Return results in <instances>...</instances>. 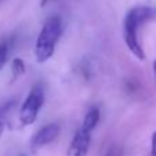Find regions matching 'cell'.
Instances as JSON below:
<instances>
[{"label":"cell","instance_id":"6da1fadb","mask_svg":"<svg viewBox=\"0 0 156 156\" xmlns=\"http://www.w3.org/2000/svg\"><path fill=\"white\" fill-rule=\"evenodd\" d=\"M156 11L152 7H145V5H138L133 7L127 11L123 19V37L127 48L132 51V54L136 58L143 60L145 58L144 51L138 41V29L143 23L155 16Z\"/></svg>","mask_w":156,"mask_h":156},{"label":"cell","instance_id":"7a4b0ae2","mask_svg":"<svg viewBox=\"0 0 156 156\" xmlns=\"http://www.w3.org/2000/svg\"><path fill=\"white\" fill-rule=\"evenodd\" d=\"M62 32L63 27L59 16H51L45 21L34 44V55L38 63H45L54 56Z\"/></svg>","mask_w":156,"mask_h":156},{"label":"cell","instance_id":"3957f363","mask_svg":"<svg viewBox=\"0 0 156 156\" xmlns=\"http://www.w3.org/2000/svg\"><path fill=\"white\" fill-rule=\"evenodd\" d=\"M45 100V93H44V88L40 83H36L32 89H30L29 94L26 96L25 101L21 105V111H19V121L23 126H29V125L34 123L37 115L40 112L41 107Z\"/></svg>","mask_w":156,"mask_h":156},{"label":"cell","instance_id":"277c9868","mask_svg":"<svg viewBox=\"0 0 156 156\" xmlns=\"http://www.w3.org/2000/svg\"><path fill=\"white\" fill-rule=\"evenodd\" d=\"M59 133H60V126L56 122H52V123L43 126L38 132H36V134L30 140V151L37 152L43 147L51 144L52 141L58 138Z\"/></svg>","mask_w":156,"mask_h":156},{"label":"cell","instance_id":"5b68a950","mask_svg":"<svg viewBox=\"0 0 156 156\" xmlns=\"http://www.w3.org/2000/svg\"><path fill=\"white\" fill-rule=\"evenodd\" d=\"M90 147V133L78 129L67 148V156H86Z\"/></svg>","mask_w":156,"mask_h":156},{"label":"cell","instance_id":"8992f818","mask_svg":"<svg viewBox=\"0 0 156 156\" xmlns=\"http://www.w3.org/2000/svg\"><path fill=\"white\" fill-rule=\"evenodd\" d=\"M99 121H100V110L97 107H92L90 110L85 114V116H83V121H82V125H81V129H83L85 132L92 133L94 127L97 126Z\"/></svg>","mask_w":156,"mask_h":156},{"label":"cell","instance_id":"52a82bcc","mask_svg":"<svg viewBox=\"0 0 156 156\" xmlns=\"http://www.w3.org/2000/svg\"><path fill=\"white\" fill-rule=\"evenodd\" d=\"M11 71H12L14 78H18L21 76H23L25 71H26V66H25V62L21 59V58H15L12 59V63H11Z\"/></svg>","mask_w":156,"mask_h":156},{"label":"cell","instance_id":"ba28073f","mask_svg":"<svg viewBox=\"0 0 156 156\" xmlns=\"http://www.w3.org/2000/svg\"><path fill=\"white\" fill-rule=\"evenodd\" d=\"M7 55H8V44L0 43V70L4 67L5 62H7Z\"/></svg>","mask_w":156,"mask_h":156},{"label":"cell","instance_id":"9c48e42d","mask_svg":"<svg viewBox=\"0 0 156 156\" xmlns=\"http://www.w3.org/2000/svg\"><path fill=\"white\" fill-rule=\"evenodd\" d=\"M151 156H156V132L152 136V141H151Z\"/></svg>","mask_w":156,"mask_h":156},{"label":"cell","instance_id":"30bf717a","mask_svg":"<svg viewBox=\"0 0 156 156\" xmlns=\"http://www.w3.org/2000/svg\"><path fill=\"white\" fill-rule=\"evenodd\" d=\"M4 127H5L4 121H3V119L0 118V134H2V133H3V130H4Z\"/></svg>","mask_w":156,"mask_h":156},{"label":"cell","instance_id":"8fae6325","mask_svg":"<svg viewBox=\"0 0 156 156\" xmlns=\"http://www.w3.org/2000/svg\"><path fill=\"white\" fill-rule=\"evenodd\" d=\"M48 2H49V0H41V3H40V4H41V5H45Z\"/></svg>","mask_w":156,"mask_h":156},{"label":"cell","instance_id":"7c38bea8","mask_svg":"<svg viewBox=\"0 0 156 156\" xmlns=\"http://www.w3.org/2000/svg\"><path fill=\"white\" fill-rule=\"evenodd\" d=\"M154 71H155V76H156V60L154 62Z\"/></svg>","mask_w":156,"mask_h":156},{"label":"cell","instance_id":"4fadbf2b","mask_svg":"<svg viewBox=\"0 0 156 156\" xmlns=\"http://www.w3.org/2000/svg\"><path fill=\"white\" fill-rule=\"evenodd\" d=\"M21 156H25V155H21Z\"/></svg>","mask_w":156,"mask_h":156},{"label":"cell","instance_id":"5bb4252c","mask_svg":"<svg viewBox=\"0 0 156 156\" xmlns=\"http://www.w3.org/2000/svg\"><path fill=\"white\" fill-rule=\"evenodd\" d=\"M107 156H110V155H107Z\"/></svg>","mask_w":156,"mask_h":156}]
</instances>
